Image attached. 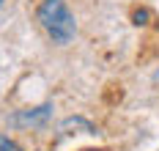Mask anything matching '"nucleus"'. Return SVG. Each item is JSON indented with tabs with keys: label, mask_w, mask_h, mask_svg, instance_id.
<instances>
[{
	"label": "nucleus",
	"mask_w": 159,
	"mask_h": 151,
	"mask_svg": "<svg viewBox=\"0 0 159 151\" xmlns=\"http://www.w3.org/2000/svg\"><path fill=\"white\" fill-rule=\"evenodd\" d=\"M36 17H39L41 28L49 33V39L55 44H69L74 39V33H77L74 17H71V11H69V6H66L63 0H44L39 6V14Z\"/></svg>",
	"instance_id": "obj_1"
},
{
	"label": "nucleus",
	"mask_w": 159,
	"mask_h": 151,
	"mask_svg": "<svg viewBox=\"0 0 159 151\" xmlns=\"http://www.w3.org/2000/svg\"><path fill=\"white\" fill-rule=\"evenodd\" d=\"M49 104H44V107H39V110H28V113H19V116L11 118V124L14 126H25V124H44L49 118Z\"/></svg>",
	"instance_id": "obj_2"
},
{
	"label": "nucleus",
	"mask_w": 159,
	"mask_h": 151,
	"mask_svg": "<svg viewBox=\"0 0 159 151\" xmlns=\"http://www.w3.org/2000/svg\"><path fill=\"white\" fill-rule=\"evenodd\" d=\"M0 151H22V149L16 146L14 140H8L6 135H0Z\"/></svg>",
	"instance_id": "obj_3"
},
{
	"label": "nucleus",
	"mask_w": 159,
	"mask_h": 151,
	"mask_svg": "<svg viewBox=\"0 0 159 151\" xmlns=\"http://www.w3.org/2000/svg\"><path fill=\"white\" fill-rule=\"evenodd\" d=\"M134 19H137V25H143V19H148V14H145V11H137Z\"/></svg>",
	"instance_id": "obj_4"
},
{
	"label": "nucleus",
	"mask_w": 159,
	"mask_h": 151,
	"mask_svg": "<svg viewBox=\"0 0 159 151\" xmlns=\"http://www.w3.org/2000/svg\"><path fill=\"white\" fill-rule=\"evenodd\" d=\"M0 6H3V0H0Z\"/></svg>",
	"instance_id": "obj_5"
}]
</instances>
